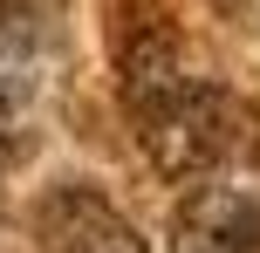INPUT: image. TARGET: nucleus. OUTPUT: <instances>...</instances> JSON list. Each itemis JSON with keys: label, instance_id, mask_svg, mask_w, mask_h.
<instances>
[{"label": "nucleus", "instance_id": "1", "mask_svg": "<svg viewBox=\"0 0 260 253\" xmlns=\"http://www.w3.org/2000/svg\"><path fill=\"white\" fill-rule=\"evenodd\" d=\"M137 144L165 185L199 192V185H219L226 164L260 158V110L219 82H185L165 110L137 117Z\"/></svg>", "mask_w": 260, "mask_h": 253}, {"label": "nucleus", "instance_id": "2", "mask_svg": "<svg viewBox=\"0 0 260 253\" xmlns=\"http://www.w3.org/2000/svg\"><path fill=\"white\" fill-rule=\"evenodd\" d=\"M27 219H35L41 253H151V240L123 219V205L82 178H55Z\"/></svg>", "mask_w": 260, "mask_h": 253}, {"label": "nucleus", "instance_id": "3", "mask_svg": "<svg viewBox=\"0 0 260 253\" xmlns=\"http://www.w3.org/2000/svg\"><path fill=\"white\" fill-rule=\"evenodd\" d=\"M171 253H260V199L233 185H199L171 212Z\"/></svg>", "mask_w": 260, "mask_h": 253}]
</instances>
